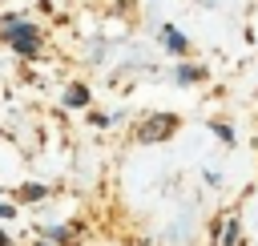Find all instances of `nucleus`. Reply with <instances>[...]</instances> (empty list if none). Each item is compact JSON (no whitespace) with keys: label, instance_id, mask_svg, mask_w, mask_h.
<instances>
[{"label":"nucleus","instance_id":"7","mask_svg":"<svg viewBox=\"0 0 258 246\" xmlns=\"http://www.w3.org/2000/svg\"><path fill=\"white\" fill-rule=\"evenodd\" d=\"M214 133H218L222 141H234V133H230V125H214Z\"/></svg>","mask_w":258,"mask_h":246},{"label":"nucleus","instance_id":"2","mask_svg":"<svg viewBox=\"0 0 258 246\" xmlns=\"http://www.w3.org/2000/svg\"><path fill=\"white\" fill-rule=\"evenodd\" d=\"M173 129H177V117L173 113H157V117H149L141 125V141H165Z\"/></svg>","mask_w":258,"mask_h":246},{"label":"nucleus","instance_id":"5","mask_svg":"<svg viewBox=\"0 0 258 246\" xmlns=\"http://www.w3.org/2000/svg\"><path fill=\"white\" fill-rule=\"evenodd\" d=\"M64 101H69V105H85V101H89V93H85V85H73V89L64 93Z\"/></svg>","mask_w":258,"mask_h":246},{"label":"nucleus","instance_id":"8","mask_svg":"<svg viewBox=\"0 0 258 246\" xmlns=\"http://www.w3.org/2000/svg\"><path fill=\"white\" fill-rule=\"evenodd\" d=\"M0 246H8V238H4V234H0Z\"/></svg>","mask_w":258,"mask_h":246},{"label":"nucleus","instance_id":"1","mask_svg":"<svg viewBox=\"0 0 258 246\" xmlns=\"http://www.w3.org/2000/svg\"><path fill=\"white\" fill-rule=\"evenodd\" d=\"M4 36L12 40L16 52H36V44H40L36 28H32V24H20V20H8V24H4Z\"/></svg>","mask_w":258,"mask_h":246},{"label":"nucleus","instance_id":"4","mask_svg":"<svg viewBox=\"0 0 258 246\" xmlns=\"http://www.w3.org/2000/svg\"><path fill=\"white\" fill-rule=\"evenodd\" d=\"M234 238H238V222L226 218V222H222V238H218V246H234Z\"/></svg>","mask_w":258,"mask_h":246},{"label":"nucleus","instance_id":"6","mask_svg":"<svg viewBox=\"0 0 258 246\" xmlns=\"http://www.w3.org/2000/svg\"><path fill=\"white\" fill-rule=\"evenodd\" d=\"M198 77H202V69H194V65H181V69H177V81H181V85H189V81H198Z\"/></svg>","mask_w":258,"mask_h":246},{"label":"nucleus","instance_id":"3","mask_svg":"<svg viewBox=\"0 0 258 246\" xmlns=\"http://www.w3.org/2000/svg\"><path fill=\"white\" fill-rule=\"evenodd\" d=\"M161 40H165V48H169V52H185V36H181L173 24H165V28H161Z\"/></svg>","mask_w":258,"mask_h":246}]
</instances>
